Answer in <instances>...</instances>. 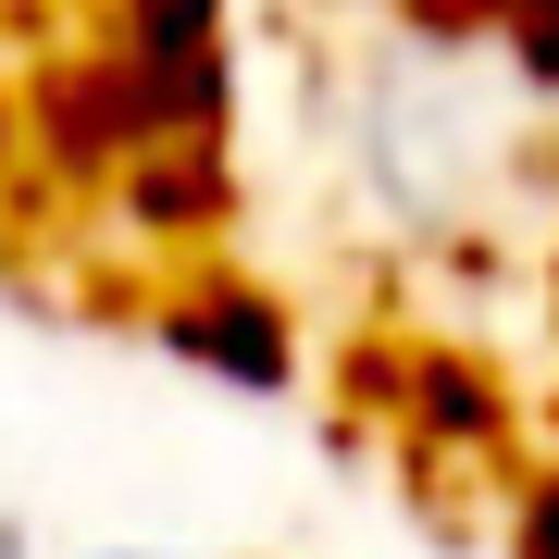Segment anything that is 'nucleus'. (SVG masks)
<instances>
[{
	"mask_svg": "<svg viewBox=\"0 0 559 559\" xmlns=\"http://www.w3.org/2000/svg\"><path fill=\"white\" fill-rule=\"evenodd\" d=\"M87 559H175V547H87Z\"/></svg>",
	"mask_w": 559,
	"mask_h": 559,
	"instance_id": "5",
	"label": "nucleus"
},
{
	"mask_svg": "<svg viewBox=\"0 0 559 559\" xmlns=\"http://www.w3.org/2000/svg\"><path fill=\"white\" fill-rule=\"evenodd\" d=\"M547 299H559V261H547Z\"/></svg>",
	"mask_w": 559,
	"mask_h": 559,
	"instance_id": "6",
	"label": "nucleus"
},
{
	"mask_svg": "<svg viewBox=\"0 0 559 559\" xmlns=\"http://www.w3.org/2000/svg\"><path fill=\"white\" fill-rule=\"evenodd\" d=\"M162 348H187V360H212V373H237L274 399L286 373H299V336H286V311L261 299V286H187V299H162Z\"/></svg>",
	"mask_w": 559,
	"mask_h": 559,
	"instance_id": "2",
	"label": "nucleus"
},
{
	"mask_svg": "<svg viewBox=\"0 0 559 559\" xmlns=\"http://www.w3.org/2000/svg\"><path fill=\"white\" fill-rule=\"evenodd\" d=\"M510 547H522V559H559V460L510 498Z\"/></svg>",
	"mask_w": 559,
	"mask_h": 559,
	"instance_id": "4",
	"label": "nucleus"
},
{
	"mask_svg": "<svg viewBox=\"0 0 559 559\" xmlns=\"http://www.w3.org/2000/svg\"><path fill=\"white\" fill-rule=\"evenodd\" d=\"M323 175L360 212V237L385 249H473L547 162V87L485 38L473 13L436 0H385L373 25L336 50L311 100Z\"/></svg>",
	"mask_w": 559,
	"mask_h": 559,
	"instance_id": "1",
	"label": "nucleus"
},
{
	"mask_svg": "<svg viewBox=\"0 0 559 559\" xmlns=\"http://www.w3.org/2000/svg\"><path fill=\"white\" fill-rule=\"evenodd\" d=\"M460 13H473L485 38H498L522 75H535L547 100H559V0H460Z\"/></svg>",
	"mask_w": 559,
	"mask_h": 559,
	"instance_id": "3",
	"label": "nucleus"
}]
</instances>
